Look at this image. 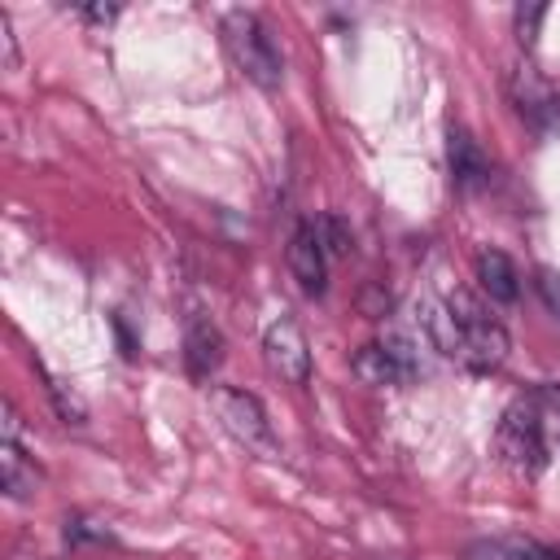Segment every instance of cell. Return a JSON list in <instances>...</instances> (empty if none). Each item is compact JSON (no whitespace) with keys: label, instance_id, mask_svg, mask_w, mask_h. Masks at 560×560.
I'll return each instance as SVG.
<instances>
[{"label":"cell","instance_id":"obj_10","mask_svg":"<svg viewBox=\"0 0 560 560\" xmlns=\"http://www.w3.org/2000/svg\"><path fill=\"white\" fill-rule=\"evenodd\" d=\"M184 363L197 381L214 376V368L223 363V332L210 319H188L184 328Z\"/></svg>","mask_w":560,"mask_h":560},{"label":"cell","instance_id":"obj_7","mask_svg":"<svg viewBox=\"0 0 560 560\" xmlns=\"http://www.w3.org/2000/svg\"><path fill=\"white\" fill-rule=\"evenodd\" d=\"M284 258H289V271H293L298 289H302L306 298H319V293L328 289V249H324L319 228H315L311 219H302V223L293 228Z\"/></svg>","mask_w":560,"mask_h":560},{"label":"cell","instance_id":"obj_2","mask_svg":"<svg viewBox=\"0 0 560 560\" xmlns=\"http://www.w3.org/2000/svg\"><path fill=\"white\" fill-rule=\"evenodd\" d=\"M219 31H223L228 57L236 61V70L249 83H258L262 92H276L284 83V57H280V48H276V39H271V31H267V22L258 13L232 9V13H223Z\"/></svg>","mask_w":560,"mask_h":560},{"label":"cell","instance_id":"obj_1","mask_svg":"<svg viewBox=\"0 0 560 560\" xmlns=\"http://www.w3.org/2000/svg\"><path fill=\"white\" fill-rule=\"evenodd\" d=\"M429 332H433V341H438L442 354L459 359L472 372H494L508 359V350H512L508 328L472 293H464V289H455L446 298V306H438L429 315Z\"/></svg>","mask_w":560,"mask_h":560},{"label":"cell","instance_id":"obj_17","mask_svg":"<svg viewBox=\"0 0 560 560\" xmlns=\"http://www.w3.org/2000/svg\"><path fill=\"white\" fill-rule=\"evenodd\" d=\"M0 39H4V66L13 70V66H18V39H13V22H9V13H0Z\"/></svg>","mask_w":560,"mask_h":560},{"label":"cell","instance_id":"obj_5","mask_svg":"<svg viewBox=\"0 0 560 560\" xmlns=\"http://www.w3.org/2000/svg\"><path fill=\"white\" fill-rule=\"evenodd\" d=\"M350 368H354V376L368 381V385H407V381H416L420 359H416V350H411L407 337H394V332H389V337H381V341L359 346L354 359H350Z\"/></svg>","mask_w":560,"mask_h":560},{"label":"cell","instance_id":"obj_11","mask_svg":"<svg viewBox=\"0 0 560 560\" xmlns=\"http://www.w3.org/2000/svg\"><path fill=\"white\" fill-rule=\"evenodd\" d=\"M446 162H451V175H455L459 188H477V184L490 179V162L464 127H451V136H446Z\"/></svg>","mask_w":560,"mask_h":560},{"label":"cell","instance_id":"obj_4","mask_svg":"<svg viewBox=\"0 0 560 560\" xmlns=\"http://www.w3.org/2000/svg\"><path fill=\"white\" fill-rule=\"evenodd\" d=\"M210 407H214L219 424H223L236 442H245L249 451H262V455L276 451V433H271L267 407H262L254 394L232 389V385H214V389H210Z\"/></svg>","mask_w":560,"mask_h":560},{"label":"cell","instance_id":"obj_12","mask_svg":"<svg viewBox=\"0 0 560 560\" xmlns=\"http://www.w3.org/2000/svg\"><path fill=\"white\" fill-rule=\"evenodd\" d=\"M464 560H560V551L547 547V542H534V538H512V534H503V538H481V542H472V547L464 551Z\"/></svg>","mask_w":560,"mask_h":560},{"label":"cell","instance_id":"obj_6","mask_svg":"<svg viewBox=\"0 0 560 560\" xmlns=\"http://www.w3.org/2000/svg\"><path fill=\"white\" fill-rule=\"evenodd\" d=\"M262 354H267V368L289 381V385H306L311 381V341L302 332V324L293 315H276L262 332Z\"/></svg>","mask_w":560,"mask_h":560},{"label":"cell","instance_id":"obj_8","mask_svg":"<svg viewBox=\"0 0 560 560\" xmlns=\"http://www.w3.org/2000/svg\"><path fill=\"white\" fill-rule=\"evenodd\" d=\"M0 481L13 503L35 499V490H39V468L26 455V446L18 442V411L9 402H4V438H0Z\"/></svg>","mask_w":560,"mask_h":560},{"label":"cell","instance_id":"obj_9","mask_svg":"<svg viewBox=\"0 0 560 560\" xmlns=\"http://www.w3.org/2000/svg\"><path fill=\"white\" fill-rule=\"evenodd\" d=\"M472 267H477V284L490 302H516L521 298V271L503 249H490V245L477 249Z\"/></svg>","mask_w":560,"mask_h":560},{"label":"cell","instance_id":"obj_16","mask_svg":"<svg viewBox=\"0 0 560 560\" xmlns=\"http://www.w3.org/2000/svg\"><path fill=\"white\" fill-rule=\"evenodd\" d=\"M538 293H542V298H547V306L560 315V276H556V271H547V267L538 271Z\"/></svg>","mask_w":560,"mask_h":560},{"label":"cell","instance_id":"obj_14","mask_svg":"<svg viewBox=\"0 0 560 560\" xmlns=\"http://www.w3.org/2000/svg\"><path fill=\"white\" fill-rule=\"evenodd\" d=\"M48 398H52V407H57V416H61L66 424H83V420H88L83 398H79L74 389H66L57 376H48Z\"/></svg>","mask_w":560,"mask_h":560},{"label":"cell","instance_id":"obj_15","mask_svg":"<svg viewBox=\"0 0 560 560\" xmlns=\"http://www.w3.org/2000/svg\"><path fill=\"white\" fill-rule=\"evenodd\" d=\"M547 18V9L542 4H525V9H516V35H521V44H534V35H538V22Z\"/></svg>","mask_w":560,"mask_h":560},{"label":"cell","instance_id":"obj_13","mask_svg":"<svg viewBox=\"0 0 560 560\" xmlns=\"http://www.w3.org/2000/svg\"><path fill=\"white\" fill-rule=\"evenodd\" d=\"M315 228H319V241H324V249H328L332 258H346V254L354 249V236H350V228H346L341 214H324Z\"/></svg>","mask_w":560,"mask_h":560},{"label":"cell","instance_id":"obj_18","mask_svg":"<svg viewBox=\"0 0 560 560\" xmlns=\"http://www.w3.org/2000/svg\"><path fill=\"white\" fill-rule=\"evenodd\" d=\"M79 13H83L88 22H114V18H118V4H83Z\"/></svg>","mask_w":560,"mask_h":560},{"label":"cell","instance_id":"obj_3","mask_svg":"<svg viewBox=\"0 0 560 560\" xmlns=\"http://www.w3.org/2000/svg\"><path fill=\"white\" fill-rule=\"evenodd\" d=\"M494 451L512 472L534 477L547 464V438H542V411L534 398L508 402L499 429H494Z\"/></svg>","mask_w":560,"mask_h":560}]
</instances>
